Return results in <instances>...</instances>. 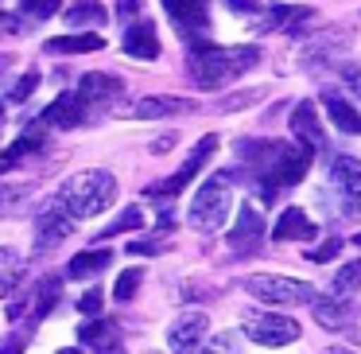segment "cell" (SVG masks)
I'll return each instance as SVG.
<instances>
[{
	"mask_svg": "<svg viewBox=\"0 0 361 354\" xmlns=\"http://www.w3.org/2000/svg\"><path fill=\"white\" fill-rule=\"evenodd\" d=\"M241 160L252 164V183L264 187V199H272L276 187H295L311 167V156L288 141H241Z\"/></svg>",
	"mask_w": 361,
	"mask_h": 354,
	"instance_id": "1",
	"label": "cell"
},
{
	"mask_svg": "<svg viewBox=\"0 0 361 354\" xmlns=\"http://www.w3.org/2000/svg\"><path fill=\"white\" fill-rule=\"evenodd\" d=\"M260 63L257 47H195L190 55V78L202 90H218L226 82L241 78L245 71Z\"/></svg>",
	"mask_w": 361,
	"mask_h": 354,
	"instance_id": "2",
	"label": "cell"
},
{
	"mask_svg": "<svg viewBox=\"0 0 361 354\" xmlns=\"http://www.w3.org/2000/svg\"><path fill=\"white\" fill-rule=\"evenodd\" d=\"M59 199H63V206L71 214L94 218V214H105L113 206V199H117V179H113L109 172H102V167H90V172L71 175V179L63 183V191H59Z\"/></svg>",
	"mask_w": 361,
	"mask_h": 354,
	"instance_id": "3",
	"label": "cell"
},
{
	"mask_svg": "<svg viewBox=\"0 0 361 354\" xmlns=\"http://www.w3.org/2000/svg\"><path fill=\"white\" fill-rule=\"evenodd\" d=\"M187 218L198 234H218V230L226 226V218H229V175L226 172L206 179L202 187L195 191V203H190Z\"/></svg>",
	"mask_w": 361,
	"mask_h": 354,
	"instance_id": "4",
	"label": "cell"
},
{
	"mask_svg": "<svg viewBox=\"0 0 361 354\" xmlns=\"http://www.w3.org/2000/svg\"><path fill=\"white\" fill-rule=\"evenodd\" d=\"M245 335L260 346H288L299 338V323L280 312H245Z\"/></svg>",
	"mask_w": 361,
	"mask_h": 354,
	"instance_id": "5",
	"label": "cell"
},
{
	"mask_svg": "<svg viewBox=\"0 0 361 354\" xmlns=\"http://www.w3.org/2000/svg\"><path fill=\"white\" fill-rule=\"evenodd\" d=\"M245 288L252 292L257 300L264 304H303V300H314V288L303 281H291V276H276V273H260V276H249Z\"/></svg>",
	"mask_w": 361,
	"mask_h": 354,
	"instance_id": "6",
	"label": "cell"
},
{
	"mask_svg": "<svg viewBox=\"0 0 361 354\" xmlns=\"http://www.w3.org/2000/svg\"><path fill=\"white\" fill-rule=\"evenodd\" d=\"M330 183H334V195L342 203L345 218H361V160L357 156H334Z\"/></svg>",
	"mask_w": 361,
	"mask_h": 354,
	"instance_id": "7",
	"label": "cell"
},
{
	"mask_svg": "<svg viewBox=\"0 0 361 354\" xmlns=\"http://www.w3.org/2000/svg\"><path fill=\"white\" fill-rule=\"evenodd\" d=\"M214 148H218V136H202V141H198V148H195V152H190V156H187V164H183L179 172L171 175V179H164V183H152V187H148V195H152V199H164V195H179V191L187 187V183L195 179V175L202 172L206 164H210Z\"/></svg>",
	"mask_w": 361,
	"mask_h": 354,
	"instance_id": "8",
	"label": "cell"
},
{
	"mask_svg": "<svg viewBox=\"0 0 361 354\" xmlns=\"http://www.w3.org/2000/svg\"><path fill=\"white\" fill-rule=\"evenodd\" d=\"M74 230L71 211L63 206V199H51L39 214H35V249H55L59 242H66Z\"/></svg>",
	"mask_w": 361,
	"mask_h": 354,
	"instance_id": "9",
	"label": "cell"
},
{
	"mask_svg": "<svg viewBox=\"0 0 361 354\" xmlns=\"http://www.w3.org/2000/svg\"><path fill=\"white\" fill-rule=\"evenodd\" d=\"M206 315L202 312H187L179 315V319L171 323V331H167V343H171V354H198V346H202L206 338Z\"/></svg>",
	"mask_w": 361,
	"mask_h": 354,
	"instance_id": "10",
	"label": "cell"
},
{
	"mask_svg": "<svg viewBox=\"0 0 361 354\" xmlns=\"http://www.w3.org/2000/svg\"><path fill=\"white\" fill-rule=\"evenodd\" d=\"M117 94H121V82L113 78V74H102V71L82 74L78 90H74V98H78V105H82L86 113H90V110H102V105H109Z\"/></svg>",
	"mask_w": 361,
	"mask_h": 354,
	"instance_id": "11",
	"label": "cell"
},
{
	"mask_svg": "<svg viewBox=\"0 0 361 354\" xmlns=\"http://www.w3.org/2000/svg\"><path fill=\"white\" fill-rule=\"evenodd\" d=\"M164 8L183 35H202L210 28V0H164Z\"/></svg>",
	"mask_w": 361,
	"mask_h": 354,
	"instance_id": "12",
	"label": "cell"
},
{
	"mask_svg": "<svg viewBox=\"0 0 361 354\" xmlns=\"http://www.w3.org/2000/svg\"><path fill=\"white\" fill-rule=\"evenodd\" d=\"M291 133L303 141L307 156H314V152L326 148V136H322V129H319V117H314V105L311 102H299L295 105V113H291Z\"/></svg>",
	"mask_w": 361,
	"mask_h": 354,
	"instance_id": "13",
	"label": "cell"
},
{
	"mask_svg": "<svg viewBox=\"0 0 361 354\" xmlns=\"http://www.w3.org/2000/svg\"><path fill=\"white\" fill-rule=\"evenodd\" d=\"M260 234H264V218L257 214L252 203H245L241 211H237V222L226 234V242L233 245V249H249V245H260Z\"/></svg>",
	"mask_w": 361,
	"mask_h": 354,
	"instance_id": "14",
	"label": "cell"
},
{
	"mask_svg": "<svg viewBox=\"0 0 361 354\" xmlns=\"http://www.w3.org/2000/svg\"><path fill=\"white\" fill-rule=\"evenodd\" d=\"M272 237H276V242H311V237H314V222L307 218V211L288 206V211L280 214V222H276Z\"/></svg>",
	"mask_w": 361,
	"mask_h": 354,
	"instance_id": "15",
	"label": "cell"
},
{
	"mask_svg": "<svg viewBox=\"0 0 361 354\" xmlns=\"http://www.w3.org/2000/svg\"><path fill=\"white\" fill-rule=\"evenodd\" d=\"M125 55L128 59H156L159 55V35L148 20H140V24H133L125 32Z\"/></svg>",
	"mask_w": 361,
	"mask_h": 354,
	"instance_id": "16",
	"label": "cell"
},
{
	"mask_svg": "<svg viewBox=\"0 0 361 354\" xmlns=\"http://www.w3.org/2000/svg\"><path fill=\"white\" fill-rule=\"evenodd\" d=\"M39 121H47V125H55V129H74V125L86 121V110L78 105V98H74V94H63V98H55V102L43 110Z\"/></svg>",
	"mask_w": 361,
	"mask_h": 354,
	"instance_id": "17",
	"label": "cell"
},
{
	"mask_svg": "<svg viewBox=\"0 0 361 354\" xmlns=\"http://www.w3.org/2000/svg\"><path fill=\"white\" fill-rule=\"evenodd\" d=\"M314 319L322 323V327H345V323L353 319V304L350 300H342V296H314Z\"/></svg>",
	"mask_w": 361,
	"mask_h": 354,
	"instance_id": "18",
	"label": "cell"
},
{
	"mask_svg": "<svg viewBox=\"0 0 361 354\" xmlns=\"http://www.w3.org/2000/svg\"><path fill=\"white\" fill-rule=\"evenodd\" d=\"M179 113H195V102H183V98H140L133 105V117H179Z\"/></svg>",
	"mask_w": 361,
	"mask_h": 354,
	"instance_id": "19",
	"label": "cell"
},
{
	"mask_svg": "<svg viewBox=\"0 0 361 354\" xmlns=\"http://www.w3.org/2000/svg\"><path fill=\"white\" fill-rule=\"evenodd\" d=\"M314 20V8H288V4H276L264 20V32H303V24Z\"/></svg>",
	"mask_w": 361,
	"mask_h": 354,
	"instance_id": "20",
	"label": "cell"
},
{
	"mask_svg": "<svg viewBox=\"0 0 361 354\" xmlns=\"http://www.w3.org/2000/svg\"><path fill=\"white\" fill-rule=\"evenodd\" d=\"M105 35L102 32H82V35H59V40H47L51 55H90V51H102Z\"/></svg>",
	"mask_w": 361,
	"mask_h": 354,
	"instance_id": "21",
	"label": "cell"
},
{
	"mask_svg": "<svg viewBox=\"0 0 361 354\" xmlns=\"http://www.w3.org/2000/svg\"><path fill=\"white\" fill-rule=\"evenodd\" d=\"M322 105H326V117L334 121L342 133H353V136H361V113L353 110L350 102H345L342 94H322Z\"/></svg>",
	"mask_w": 361,
	"mask_h": 354,
	"instance_id": "22",
	"label": "cell"
},
{
	"mask_svg": "<svg viewBox=\"0 0 361 354\" xmlns=\"http://www.w3.org/2000/svg\"><path fill=\"white\" fill-rule=\"evenodd\" d=\"M24 281V257L12 245H0V300H8Z\"/></svg>",
	"mask_w": 361,
	"mask_h": 354,
	"instance_id": "23",
	"label": "cell"
},
{
	"mask_svg": "<svg viewBox=\"0 0 361 354\" xmlns=\"http://www.w3.org/2000/svg\"><path fill=\"white\" fill-rule=\"evenodd\" d=\"M105 4L102 0H74L71 8H66V28H102L105 24Z\"/></svg>",
	"mask_w": 361,
	"mask_h": 354,
	"instance_id": "24",
	"label": "cell"
},
{
	"mask_svg": "<svg viewBox=\"0 0 361 354\" xmlns=\"http://www.w3.org/2000/svg\"><path fill=\"white\" fill-rule=\"evenodd\" d=\"M59 300H63V276H43L39 288H35V296H32V319L51 315Z\"/></svg>",
	"mask_w": 361,
	"mask_h": 354,
	"instance_id": "25",
	"label": "cell"
},
{
	"mask_svg": "<svg viewBox=\"0 0 361 354\" xmlns=\"http://www.w3.org/2000/svg\"><path fill=\"white\" fill-rule=\"evenodd\" d=\"M105 265H109V249H90V253H78V257H71V265H66V276H71V281H90V276H102Z\"/></svg>",
	"mask_w": 361,
	"mask_h": 354,
	"instance_id": "26",
	"label": "cell"
},
{
	"mask_svg": "<svg viewBox=\"0 0 361 354\" xmlns=\"http://www.w3.org/2000/svg\"><path fill=\"white\" fill-rule=\"evenodd\" d=\"M39 148H43V129H39V133H35V129H32V133H24V136H20V141L12 144L8 152H4V156H0V172L16 167L20 160H27L32 152H39Z\"/></svg>",
	"mask_w": 361,
	"mask_h": 354,
	"instance_id": "27",
	"label": "cell"
},
{
	"mask_svg": "<svg viewBox=\"0 0 361 354\" xmlns=\"http://www.w3.org/2000/svg\"><path fill=\"white\" fill-rule=\"evenodd\" d=\"M78 338H82L86 346H105V350H117V327H113L109 319H102V323H82Z\"/></svg>",
	"mask_w": 361,
	"mask_h": 354,
	"instance_id": "28",
	"label": "cell"
},
{
	"mask_svg": "<svg viewBox=\"0 0 361 354\" xmlns=\"http://www.w3.org/2000/svg\"><path fill=\"white\" fill-rule=\"evenodd\" d=\"M361 288V261H350V265H342L338 269V276H334V292L330 296H350V292H357Z\"/></svg>",
	"mask_w": 361,
	"mask_h": 354,
	"instance_id": "29",
	"label": "cell"
},
{
	"mask_svg": "<svg viewBox=\"0 0 361 354\" xmlns=\"http://www.w3.org/2000/svg\"><path fill=\"white\" fill-rule=\"evenodd\" d=\"M144 226V214L136 211V206H128V211H121V218H113L109 226L102 230V237H97V245L105 242V237H113V234H125V230H140Z\"/></svg>",
	"mask_w": 361,
	"mask_h": 354,
	"instance_id": "30",
	"label": "cell"
},
{
	"mask_svg": "<svg viewBox=\"0 0 361 354\" xmlns=\"http://www.w3.org/2000/svg\"><path fill=\"white\" fill-rule=\"evenodd\" d=\"M140 269H128V273H121V281H117V288H113V296L117 300H133L136 296V288H140Z\"/></svg>",
	"mask_w": 361,
	"mask_h": 354,
	"instance_id": "31",
	"label": "cell"
},
{
	"mask_svg": "<svg viewBox=\"0 0 361 354\" xmlns=\"http://www.w3.org/2000/svg\"><path fill=\"white\" fill-rule=\"evenodd\" d=\"M20 8H24V16H32V20H47V16L59 12V0H24Z\"/></svg>",
	"mask_w": 361,
	"mask_h": 354,
	"instance_id": "32",
	"label": "cell"
},
{
	"mask_svg": "<svg viewBox=\"0 0 361 354\" xmlns=\"http://www.w3.org/2000/svg\"><path fill=\"white\" fill-rule=\"evenodd\" d=\"M342 237H330V242H322L319 245V249H307V261H319V265H322V261H330V257H338V253H342Z\"/></svg>",
	"mask_w": 361,
	"mask_h": 354,
	"instance_id": "33",
	"label": "cell"
},
{
	"mask_svg": "<svg viewBox=\"0 0 361 354\" xmlns=\"http://www.w3.org/2000/svg\"><path fill=\"white\" fill-rule=\"evenodd\" d=\"M39 86V71H27L24 78L16 82V90H12V102H27L32 98V90Z\"/></svg>",
	"mask_w": 361,
	"mask_h": 354,
	"instance_id": "34",
	"label": "cell"
},
{
	"mask_svg": "<svg viewBox=\"0 0 361 354\" xmlns=\"http://www.w3.org/2000/svg\"><path fill=\"white\" fill-rule=\"evenodd\" d=\"M78 312L82 315H97V312H102V288H90L86 296L78 300Z\"/></svg>",
	"mask_w": 361,
	"mask_h": 354,
	"instance_id": "35",
	"label": "cell"
},
{
	"mask_svg": "<svg viewBox=\"0 0 361 354\" xmlns=\"http://www.w3.org/2000/svg\"><path fill=\"white\" fill-rule=\"evenodd\" d=\"M20 199H24V187H0V214H8Z\"/></svg>",
	"mask_w": 361,
	"mask_h": 354,
	"instance_id": "36",
	"label": "cell"
},
{
	"mask_svg": "<svg viewBox=\"0 0 361 354\" xmlns=\"http://www.w3.org/2000/svg\"><path fill=\"white\" fill-rule=\"evenodd\" d=\"M342 78H345V86H350L353 94L361 98V66H357V63H345V66H342Z\"/></svg>",
	"mask_w": 361,
	"mask_h": 354,
	"instance_id": "37",
	"label": "cell"
},
{
	"mask_svg": "<svg viewBox=\"0 0 361 354\" xmlns=\"http://www.w3.org/2000/svg\"><path fill=\"white\" fill-rule=\"evenodd\" d=\"M257 98H260V90H249V94H237V98H226V102H221V110H241V105L257 102Z\"/></svg>",
	"mask_w": 361,
	"mask_h": 354,
	"instance_id": "38",
	"label": "cell"
},
{
	"mask_svg": "<svg viewBox=\"0 0 361 354\" xmlns=\"http://www.w3.org/2000/svg\"><path fill=\"white\" fill-rule=\"evenodd\" d=\"M125 249H128V253H159L164 245H159V242H152V237H144V242H128Z\"/></svg>",
	"mask_w": 361,
	"mask_h": 354,
	"instance_id": "39",
	"label": "cell"
},
{
	"mask_svg": "<svg viewBox=\"0 0 361 354\" xmlns=\"http://www.w3.org/2000/svg\"><path fill=\"white\" fill-rule=\"evenodd\" d=\"M226 4H229L233 12H257V8H260L257 0H226Z\"/></svg>",
	"mask_w": 361,
	"mask_h": 354,
	"instance_id": "40",
	"label": "cell"
},
{
	"mask_svg": "<svg viewBox=\"0 0 361 354\" xmlns=\"http://www.w3.org/2000/svg\"><path fill=\"white\" fill-rule=\"evenodd\" d=\"M171 144H175V133H167V136H159V141L152 144V152H167Z\"/></svg>",
	"mask_w": 361,
	"mask_h": 354,
	"instance_id": "41",
	"label": "cell"
},
{
	"mask_svg": "<svg viewBox=\"0 0 361 354\" xmlns=\"http://www.w3.org/2000/svg\"><path fill=\"white\" fill-rule=\"evenodd\" d=\"M136 8H140V0H121V16H133Z\"/></svg>",
	"mask_w": 361,
	"mask_h": 354,
	"instance_id": "42",
	"label": "cell"
},
{
	"mask_svg": "<svg viewBox=\"0 0 361 354\" xmlns=\"http://www.w3.org/2000/svg\"><path fill=\"white\" fill-rule=\"evenodd\" d=\"M24 350V343H0V354H20Z\"/></svg>",
	"mask_w": 361,
	"mask_h": 354,
	"instance_id": "43",
	"label": "cell"
},
{
	"mask_svg": "<svg viewBox=\"0 0 361 354\" xmlns=\"http://www.w3.org/2000/svg\"><path fill=\"white\" fill-rule=\"evenodd\" d=\"M326 354H353V350H345V346H334V350H326Z\"/></svg>",
	"mask_w": 361,
	"mask_h": 354,
	"instance_id": "44",
	"label": "cell"
},
{
	"mask_svg": "<svg viewBox=\"0 0 361 354\" xmlns=\"http://www.w3.org/2000/svg\"><path fill=\"white\" fill-rule=\"evenodd\" d=\"M59 354H82V350H71V346H66V350H59Z\"/></svg>",
	"mask_w": 361,
	"mask_h": 354,
	"instance_id": "45",
	"label": "cell"
},
{
	"mask_svg": "<svg viewBox=\"0 0 361 354\" xmlns=\"http://www.w3.org/2000/svg\"><path fill=\"white\" fill-rule=\"evenodd\" d=\"M353 245H361V234H357V237H353Z\"/></svg>",
	"mask_w": 361,
	"mask_h": 354,
	"instance_id": "46",
	"label": "cell"
},
{
	"mask_svg": "<svg viewBox=\"0 0 361 354\" xmlns=\"http://www.w3.org/2000/svg\"><path fill=\"white\" fill-rule=\"evenodd\" d=\"M0 117H4V105H0Z\"/></svg>",
	"mask_w": 361,
	"mask_h": 354,
	"instance_id": "47",
	"label": "cell"
},
{
	"mask_svg": "<svg viewBox=\"0 0 361 354\" xmlns=\"http://www.w3.org/2000/svg\"><path fill=\"white\" fill-rule=\"evenodd\" d=\"M0 24H4V12H0Z\"/></svg>",
	"mask_w": 361,
	"mask_h": 354,
	"instance_id": "48",
	"label": "cell"
},
{
	"mask_svg": "<svg viewBox=\"0 0 361 354\" xmlns=\"http://www.w3.org/2000/svg\"><path fill=\"white\" fill-rule=\"evenodd\" d=\"M198 354H210V350H198Z\"/></svg>",
	"mask_w": 361,
	"mask_h": 354,
	"instance_id": "49",
	"label": "cell"
},
{
	"mask_svg": "<svg viewBox=\"0 0 361 354\" xmlns=\"http://www.w3.org/2000/svg\"><path fill=\"white\" fill-rule=\"evenodd\" d=\"M113 354H121V350H113Z\"/></svg>",
	"mask_w": 361,
	"mask_h": 354,
	"instance_id": "50",
	"label": "cell"
}]
</instances>
